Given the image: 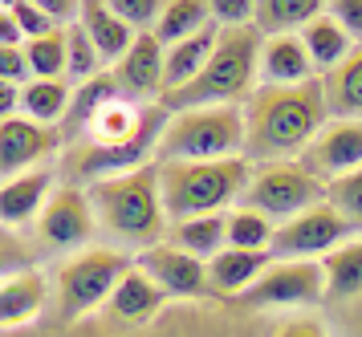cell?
Returning a JSON list of instances; mask_svg holds the SVG:
<instances>
[{"label":"cell","instance_id":"cell-1","mask_svg":"<svg viewBox=\"0 0 362 337\" xmlns=\"http://www.w3.org/2000/svg\"><path fill=\"white\" fill-rule=\"evenodd\" d=\"M326 122L322 78L305 85H261L245 106V159L252 167L297 162Z\"/></svg>","mask_w":362,"mask_h":337},{"label":"cell","instance_id":"cell-2","mask_svg":"<svg viewBox=\"0 0 362 337\" xmlns=\"http://www.w3.org/2000/svg\"><path fill=\"white\" fill-rule=\"evenodd\" d=\"M261 90V32L220 29L216 53L199 69L196 81H187L175 94H163L167 110H199V106H248V97Z\"/></svg>","mask_w":362,"mask_h":337},{"label":"cell","instance_id":"cell-3","mask_svg":"<svg viewBox=\"0 0 362 337\" xmlns=\"http://www.w3.org/2000/svg\"><path fill=\"white\" fill-rule=\"evenodd\" d=\"M86 195L94 203L98 227H106L110 236L139 248L167 240V208H163V191H159V162L127 171V175H110L98 183H86Z\"/></svg>","mask_w":362,"mask_h":337},{"label":"cell","instance_id":"cell-4","mask_svg":"<svg viewBox=\"0 0 362 337\" xmlns=\"http://www.w3.org/2000/svg\"><path fill=\"white\" fill-rule=\"evenodd\" d=\"M252 162L248 159H212V162H159V191L167 220L224 215L248 191Z\"/></svg>","mask_w":362,"mask_h":337},{"label":"cell","instance_id":"cell-5","mask_svg":"<svg viewBox=\"0 0 362 337\" xmlns=\"http://www.w3.org/2000/svg\"><path fill=\"white\" fill-rule=\"evenodd\" d=\"M245 159V106H199L167 118L155 162Z\"/></svg>","mask_w":362,"mask_h":337},{"label":"cell","instance_id":"cell-6","mask_svg":"<svg viewBox=\"0 0 362 337\" xmlns=\"http://www.w3.org/2000/svg\"><path fill=\"white\" fill-rule=\"evenodd\" d=\"M134 268V256L118 248H82L57 268V317L78 321L94 309H106L110 292Z\"/></svg>","mask_w":362,"mask_h":337},{"label":"cell","instance_id":"cell-7","mask_svg":"<svg viewBox=\"0 0 362 337\" xmlns=\"http://www.w3.org/2000/svg\"><path fill=\"white\" fill-rule=\"evenodd\" d=\"M322 199H326V183L310 175L301 162H269V167H252V179H248V191L240 203L269 215L281 227L285 220L310 211Z\"/></svg>","mask_w":362,"mask_h":337},{"label":"cell","instance_id":"cell-8","mask_svg":"<svg viewBox=\"0 0 362 337\" xmlns=\"http://www.w3.org/2000/svg\"><path fill=\"white\" fill-rule=\"evenodd\" d=\"M252 309H297V305H322L326 301V273L322 260H273L257 285L236 297Z\"/></svg>","mask_w":362,"mask_h":337},{"label":"cell","instance_id":"cell-9","mask_svg":"<svg viewBox=\"0 0 362 337\" xmlns=\"http://www.w3.org/2000/svg\"><path fill=\"white\" fill-rule=\"evenodd\" d=\"M354 236V227L346 224L326 199L313 203L293 220H285L273 236V256L277 260H326L334 248H342Z\"/></svg>","mask_w":362,"mask_h":337},{"label":"cell","instance_id":"cell-10","mask_svg":"<svg viewBox=\"0 0 362 337\" xmlns=\"http://www.w3.org/2000/svg\"><path fill=\"white\" fill-rule=\"evenodd\" d=\"M33 227L41 248H49V252H74L78 248L82 252V248H90V236L98 232V215H94V203L82 187H57Z\"/></svg>","mask_w":362,"mask_h":337},{"label":"cell","instance_id":"cell-11","mask_svg":"<svg viewBox=\"0 0 362 337\" xmlns=\"http://www.w3.org/2000/svg\"><path fill=\"white\" fill-rule=\"evenodd\" d=\"M134 264L167 292V297H180V301H199V297H212V280H208V260L192 256L175 248L171 240H159L143 248Z\"/></svg>","mask_w":362,"mask_h":337},{"label":"cell","instance_id":"cell-12","mask_svg":"<svg viewBox=\"0 0 362 337\" xmlns=\"http://www.w3.org/2000/svg\"><path fill=\"white\" fill-rule=\"evenodd\" d=\"M301 167L317 175L322 183H334V179L350 175L362 167V122H350V118H329L322 134L310 143V150L301 155Z\"/></svg>","mask_w":362,"mask_h":337},{"label":"cell","instance_id":"cell-13","mask_svg":"<svg viewBox=\"0 0 362 337\" xmlns=\"http://www.w3.org/2000/svg\"><path fill=\"white\" fill-rule=\"evenodd\" d=\"M57 146H62V130L41 126V122L25 118V114L4 118L0 122V183L33 171L37 162L49 159Z\"/></svg>","mask_w":362,"mask_h":337},{"label":"cell","instance_id":"cell-14","mask_svg":"<svg viewBox=\"0 0 362 337\" xmlns=\"http://www.w3.org/2000/svg\"><path fill=\"white\" fill-rule=\"evenodd\" d=\"M110 78L118 81L122 97H163V45L155 41V32H139L134 45L127 49V57L110 69Z\"/></svg>","mask_w":362,"mask_h":337},{"label":"cell","instance_id":"cell-15","mask_svg":"<svg viewBox=\"0 0 362 337\" xmlns=\"http://www.w3.org/2000/svg\"><path fill=\"white\" fill-rule=\"evenodd\" d=\"M53 195V171L49 167H33L25 175H13L0 183V227L37 224V215L45 211Z\"/></svg>","mask_w":362,"mask_h":337},{"label":"cell","instance_id":"cell-16","mask_svg":"<svg viewBox=\"0 0 362 337\" xmlns=\"http://www.w3.org/2000/svg\"><path fill=\"white\" fill-rule=\"evenodd\" d=\"M163 301H167V292L159 289L139 264H134L131 273L115 285V292H110V301H106V317H110V321H122V325H143V321H151V317L163 309Z\"/></svg>","mask_w":362,"mask_h":337},{"label":"cell","instance_id":"cell-17","mask_svg":"<svg viewBox=\"0 0 362 337\" xmlns=\"http://www.w3.org/2000/svg\"><path fill=\"white\" fill-rule=\"evenodd\" d=\"M78 25L94 41V49H98V57L106 61V69H115L127 57V49L134 45V37H139L127 20H118V13L110 8V0H86Z\"/></svg>","mask_w":362,"mask_h":337},{"label":"cell","instance_id":"cell-18","mask_svg":"<svg viewBox=\"0 0 362 337\" xmlns=\"http://www.w3.org/2000/svg\"><path fill=\"white\" fill-rule=\"evenodd\" d=\"M313 61L301 37H261V85H305L313 81Z\"/></svg>","mask_w":362,"mask_h":337},{"label":"cell","instance_id":"cell-19","mask_svg":"<svg viewBox=\"0 0 362 337\" xmlns=\"http://www.w3.org/2000/svg\"><path fill=\"white\" fill-rule=\"evenodd\" d=\"M49 305V280L41 268L13 276L0 285V329H17V325L37 321Z\"/></svg>","mask_w":362,"mask_h":337},{"label":"cell","instance_id":"cell-20","mask_svg":"<svg viewBox=\"0 0 362 337\" xmlns=\"http://www.w3.org/2000/svg\"><path fill=\"white\" fill-rule=\"evenodd\" d=\"M322 94L329 118L362 122V45L350 49L346 61H338L329 73H322Z\"/></svg>","mask_w":362,"mask_h":337},{"label":"cell","instance_id":"cell-21","mask_svg":"<svg viewBox=\"0 0 362 337\" xmlns=\"http://www.w3.org/2000/svg\"><path fill=\"white\" fill-rule=\"evenodd\" d=\"M273 252H240V248H224L208 260V280H212V292L220 297H240L245 289L257 285V276L273 264Z\"/></svg>","mask_w":362,"mask_h":337},{"label":"cell","instance_id":"cell-22","mask_svg":"<svg viewBox=\"0 0 362 337\" xmlns=\"http://www.w3.org/2000/svg\"><path fill=\"white\" fill-rule=\"evenodd\" d=\"M216 41H220V29L208 25L204 32L187 37L180 45H167L163 49V94H175L183 90L187 81L199 78V69L208 65V57L216 53Z\"/></svg>","mask_w":362,"mask_h":337},{"label":"cell","instance_id":"cell-23","mask_svg":"<svg viewBox=\"0 0 362 337\" xmlns=\"http://www.w3.org/2000/svg\"><path fill=\"white\" fill-rule=\"evenodd\" d=\"M143 114H147V106H139V102H131V97H115V102H106L90 122H86V138H90V146L94 150H110V146H122L127 138H134L139 134V126H143Z\"/></svg>","mask_w":362,"mask_h":337},{"label":"cell","instance_id":"cell-24","mask_svg":"<svg viewBox=\"0 0 362 337\" xmlns=\"http://www.w3.org/2000/svg\"><path fill=\"white\" fill-rule=\"evenodd\" d=\"M167 240L192 252L199 260H212L216 252L228 248V211L224 215H196V220H180L167 227Z\"/></svg>","mask_w":362,"mask_h":337},{"label":"cell","instance_id":"cell-25","mask_svg":"<svg viewBox=\"0 0 362 337\" xmlns=\"http://www.w3.org/2000/svg\"><path fill=\"white\" fill-rule=\"evenodd\" d=\"M322 8L326 4H317V0H257L252 29L261 37H293L313 16H322Z\"/></svg>","mask_w":362,"mask_h":337},{"label":"cell","instance_id":"cell-26","mask_svg":"<svg viewBox=\"0 0 362 337\" xmlns=\"http://www.w3.org/2000/svg\"><path fill=\"white\" fill-rule=\"evenodd\" d=\"M69 102H74V85H69L66 78L62 81L29 78L25 85H21V114L33 118V122H41V126L57 130V122H66Z\"/></svg>","mask_w":362,"mask_h":337},{"label":"cell","instance_id":"cell-27","mask_svg":"<svg viewBox=\"0 0 362 337\" xmlns=\"http://www.w3.org/2000/svg\"><path fill=\"white\" fill-rule=\"evenodd\" d=\"M301 37V45H305V53H310L313 61V73L322 78V73H329L338 61H346V53H350V37H346L342 29H338V20L322 8V16H313L305 29L297 32Z\"/></svg>","mask_w":362,"mask_h":337},{"label":"cell","instance_id":"cell-28","mask_svg":"<svg viewBox=\"0 0 362 337\" xmlns=\"http://www.w3.org/2000/svg\"><path fill=\"white\" fill-rule=\"evenodd\" d=\"M326 273V301H350L362 292V236H350L322 260Z\"/></svg>","mask_w":362,"mask_h":337},{"label":"cell","instance_id":"cell-29","mask_svg":"<svg viewBox=\"0 0 362 337\" xmlns=\"http://www.w3.org/2000/svg\"><path fill=\"white\" fill-rule=\"evenodd\" d=\"M212 25V4H199V0H167L159 25H155V41L159 45H180L187 37H196Z\"/></svg>","mask_w":362,"mask_h":337},{"label":"cell","instance_id":"cell-30","mask_svg":"<svg viewBox=\"0 0 362 337\" xmlns=\"http://www.w3.org/2000/svg\"><path fill=\"white\" fill-rule=\"evenodd\" d=\"M115 97H122V90H118V81L110 78V73H102V78H94V81H82V85L74 90L69 114H66V122H62V138L86 134V122H90L106 102H115Z\"/></svg>","mask_w":362,"mask_h":337},{"label":"cell","instance_id":"cell-31","mask_svg":"<svg viewBox=\"0 0 362 337\" xmlns=\"http://www.w3.org/2000/svg\"><path fill=\"white\" fill-rule=\"evenodd\" d=\"M273 236H277V224L261 215V211L236 203L228 211V248H240V252H273Z\"/></svg>","mask_w":362,"mask_h":337},{"label":"cell","instance_id":"cell-32","mask_svg":"<svg viewBox=\"0 0 362 337\" xmlns=\"http://www.w3.org/2000/svg\"><path fill=\"white\" fill-rule=\"evenodd\" d=\"M25 61H29V78L62 81L66 78V29H53L37 41H25Z\"/></svg>","mask_w":362,"mask_h":337},{"label":"cell","instance_id":"cell-33","mask_svg":"<svg viewBox=\"0 0 362 337\" xmlns=\"http://www.w3.org/2000/svg\"><path fill=\"white\" fill-rule=\"evenodd\" d=\"M102 73H106V61L98 57L94 41L86 37L82 25H69L66 29V78H74L82 85V81H94Z\"/></svg>","mask_w":362,"mask_h":337},{"label":"cell","instance_id":"cell-34","mask_svg":"<svg viewBox=\"0 0 362 337\" xmlns=\"http://www.w3.org/2000/svg\"><path fill=\"white\" fill-rule=\"evenodd\" d=\"M326 203L354 232H362V167L350 171V175H342V179H334V183H326Z\"/></svg>","mask_w":362,"mask_h":337},{"label":"cell","instance_id":"cell-35","mask_svg":"<svg viewBox=\"0 0 362 337\" xmlns=\"http://www.w3.org/2000/svg\"><path fill=\"white\" fill-rule=\"evenodd\" d=\"M29 268H37L33 244L25 240L17 227H0V285L21 273H29Z\"/></svg>","mask_w":362,"mask_h":337},{"label":"cell","instance_id":"cell-36","mask_svg":"<svg viewBox=\"0 0 362 337\" xmlns=\"http://www.w3.org/2000/svg\"><path fill=\"white\" fill-rule=\"evenodd\" d=\"M110 8L118 13V20H127L134 32H155L163 0H110Z\"/></svg>","mask_w":362,"mask_h":337},{"label":"cell","instance_id":"cell-37","mask_svg":"<svg viewBox=\"0 0 362 337\" xmlns=\"http://www.w3.org/2000/svg\"><path fill=\"white\" fill-rule=\"evenodd\" d=\"M8 13H13V20L21 25L25 41H37V37H45V32L57 29L49 16H45V8H41L37 0H13V4H8Z\"/></svg>","mask_w":362,"mask_h":337},{"label":"cell","instance_id":"cell-38","mask_svg":"<svg viewBox=\"0 0 362 337\" xmlns=\"http://www.w3.org/2000/svg\"><path fill=\"white\" fill-rule=\"evenodd\" d=\"M257 0H216L212 4V25L216 29H245L252 25Z\"/></svg>","mask_w":362,"mask_h":337},{"label":"cell","instance_id":"cell-39","mask_svg":"<svg viewBox=\"0 0 362 337\" xmlns=\"http://www.w3.org/2000/svg\"><path fill=\"white\" fill-rule=\"evenodd\" d=\"M326 13L350 37V45H362V0H334V4H326Z\"/></svg>","mask_w":362,"mask_h":337},{"label":"cell","instance_id":"cell-40","mask_svg":"<svg viewBox=\"0 0 362 337\" xmlns=\"http://www.w3.org/2000/svg\"><path fill=\"white\" fill-rule=\"evenodd\" d=\"M0 81H13V85H25V81H29V61H25V45H21V49L0 45Z\"/></svg>","mask_w":362,"mask_h":337},{"label":"cell","instance_id":"cell-41","mask_svg":"<svg viewBox=\"0 0 362 337\" xmlns=\"http://www.w3.org/2000/svg\"><path fill=\"white\" fill-rule=\"evenodd\" d=\"M273 337H326L322 321H313V317H297V321H285Z\"/></svg>","mask_w":362,"mask_h":337},{"label":"cell","instance_id":"cell-42","mask_svg":"<svg viewBox=\"0 0 362 337\" xmlns=\"http://www.w3.org/2000/svg\"><path fill=\"white\" fill-rule=\"evenodd\" d=\"M0 45H8V49H21V45H25V32H21V25L13 20L8 4H0Z\"/></svg>","mask_w":362,"mask_h":337},{"label":"cell","instance_id":"cell-43","mask_svg":"<svg viewBox=\"0 0 362 337\" xmlns=\"http://www.w3.org/2000/svg\"><path fill=\"white\" fill-rule=\"evenodd\" d=\"M17 110H21V85L0 81V122L4 118H17Z\"/></svg>","mask_w":362,"mask_h":337}]
</instances>
